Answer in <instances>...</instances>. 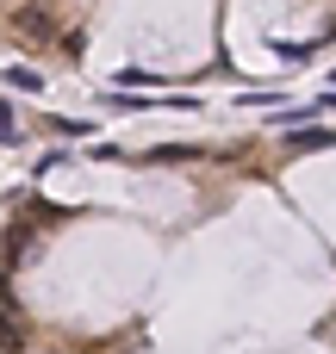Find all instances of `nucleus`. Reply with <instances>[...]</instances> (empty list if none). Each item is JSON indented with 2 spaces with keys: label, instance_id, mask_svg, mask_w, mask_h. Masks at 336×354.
Listing matches in <instances>:
<instances>
[{
  "label": "nucleus",
  "instance_id": "obj_6",
  "mask_svg": "<svg viewBox=\"0 0 336 354\" xmlns=\"http://www.w3.org/2000/svg\"><path fill=\"white\" fill-rule=\"evenodd\" d=\"M274 50H281V56H287V62H306V56H318V44H312V37H306V44H293V37H281V44H274Z\"/></svg>",
  "mask_w": 336,
  "mask_h": 354
},
{
  "label": "nucleus",
  "instance_id": "obj_2",
  "mask_svg": "<svg viewBox=\"0 0 336 354\" xmlns=\"http://www.w3.org/2000/svg\"><path fill=\"white\" fill-rule=\"evenodd\" d=\"M0 81H6L12 93H44V75H37V68H25V62H12V68H0Z\"/></svg>",
  "mask_w": 336,
  "mask_h": 354
},
{
  "label": "nucleus",
  "instance_id": "obj_3",
  "mask_svg": "<svg viewBox=\"0 0 336 354\" xmlns=\"http://www.w3.org/2000/svg\"><path fill=\"white\" fill-rule=\"evenodd\" d=\"M31 243H37V230L19 224V230H12V255H6V268H25V261H31Z\"/></svg>",
  "mask_w": 336,
  "mask_h": 354
},
{
  "label": "nucleus",
  "instance_id": "obj_8",
  "mask_svg": "<svg viewBox=\"0 0 336 354\" xmlns=\"http://www.w3.org/2000/svg\"><path fill=\"white\" fill-rule=\"evenodd\" d=\"M12 137H19V112L0 100V143H12Z\"/></svg>",
  "mask_w": 336,
  "mask_h": 354
},
{
  "label": "nucleus",
  "instance_id": "obj_4",
  "mask_svg": "<svg viewBox=\"0 0 336 354\" xmlns=\"http://www.w3.org/2000/svg\"><path fill=\"white\" fill-rule=\"evenodd\" d=\"M193 156H206V149H187V143H156L143 162H193Z\"/></svg>",
  "mask_w": 336,
  "mask_h": 354
},
{
  "label": "nucleus",
  "instance_id": "obj_9",
  "mask_svg": "<svg viewBox=\"0 0 336 354\" xmlns=\"http://www.w3.org/2000/svg\"><path fill=\"white\" fill-rule=\"evenodd\" d=\"M330 81H336V75H330Z\"/></svg>",
  "mask_w": 336,
  "mask_h": 354
},
{
  "label": "nucleus",
  "instance_id": "obj_5",
  "mask_svg": "<svg viewBox=\"0 0 336 354\" xmlns=\"http://www.w3.org/2000/svg\"><path fill=\"white\" fill-rule=\"evenodd\" d=\"M106 106H112V112H150L156 100H143V93H106Z\"/></svg>",
  "mask_w": 336,
  "mask_h": 354
},
{
  "label": "nucleus",
  "instance_id": "obj_7",
  "mask_svg": "<svg viewBox=\"0 0 336 354\" xmlns=\"http://www.w3.org/2000/svg\"><path fill=\"white\" fill-rule=\"evenodd\" d=\"M336 143V131H299V137H293V149H330Z\"/></svg>",
  "mask_w": 336,
  "mask_h": 354
},
{
  "label": "nucleus",
  "instance_id": "obj_1",
  "mask_svg": "<svg viewBox=\"0 0 336 354\" xmlns=\"http://www.w3.org/2000/svg\"><path fill=\"white\" fill-rule=\"evenodd\" d=\"M0 354H25V317H19V299L6 292V280H0Z\"/></svg>",
  "mask_w": 336,
  "mask_h": 354
}]
</instances>
